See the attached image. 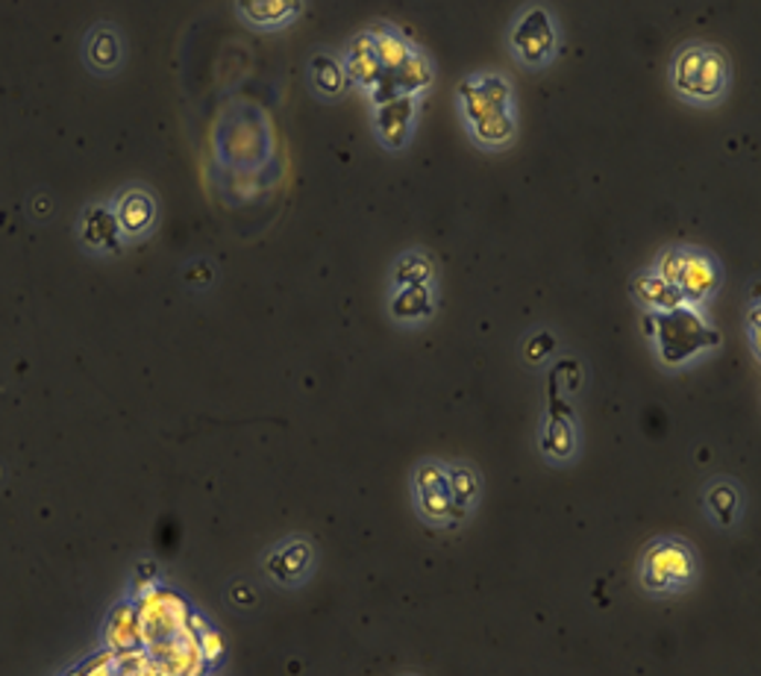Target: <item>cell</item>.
Instances as JSON below:
<instances>
[{"label": "cell", "instance_id": "5b68a950", "mask_svg": "<svg viewBox=\"0 0 761 676\" xmlns=\"http://www.w3.org/2000/svg\"><path fill=\"white\" fill-rule=\"evenodd\" d=\"M136 603V621H139L141 647H154L159 642L177 638L186 630H191V615L194 609L180 591L168 589L156 582L154 589L133 600Z\"/></svg>", "mask_w": 761, "mask_h": 676}, {"label": "cell", "instance_id": "30bf717a", "mask_svg": "<svg viewBox=\"0 0 761 676\" xmlns=\"http://www.w3.org/2000/svg\"><path fill=\"white\" fill-rule=\"evenodd\" d=\"M315 564V547L309 538H288L265 556V573L279 585H300Z\"/></svg>", "mask_w": 761, "mask_h": 676}, {"label": "cell", "instance_id": "8992f818", "mask_svg": "<svg viewBox=\"0 0 761 676\" xmlns=\"http://www.w3.org/2000/svg\"><path fill=\"white\" fill-rule=\"evenodd\" d=\"M509 51L527 68H547L559 53V30H556L553 12L541 3L524 9L509 30Z\"/></svg>", "mask_w": 761, "mask_h": 676}, {"label": "cell", "instance_id": "83f0119b", "mask_svg": "<svg viewBox=\"0 0 761 676\" xmlns=\"http://www.w3.org/2000/svg\"><path fill=\"white\" fill-rule=\"evenodd\" d=\"M553 350H556V338L550 336V332H536V336L527 341V347H524V356H527L529 365H541L547 356L553 353Z\"/></svg>", "mask_w": 761, "mask_h": 676}, {"label": "cell", "instance_id": "277c9868", "mask_svg": "<svg viewBox=\"0 0 761 676\" xmlns=\"http://www.w3.org/2000/svg\"><path fill=\"white\" fill-rule=\"evenodd\" d=\"M653 338L658 345V359L667 368L688 365L706 350L720 347V332L711 324H706L700 309H694V306H679L674 313L656 315Z\"/></svg>", "mask_w": 761, "mask_h": 676}, {"label": "cell", "instance_id": "9a60e30c", "mask_svg": "<svg viewBox=\"0 0 761 676\" xmlns=\"http://www.w3.org/2000/svg\"><path fill=\"white\" fill-rule=\"evenodd\" d=\"M630 292L649 315H665V313L679 309V306H688L683 300V295H679L670 283H665V279L658 277L653 268L635 274V277H632Z\"/></svg>", "mask_w": 761, "mask_h": 676}, {"label": "cell", "instance_id": "3957f363", "mask_svg": "<svg viewBox=\"0 0 761 676\" xmlns=\"http://www.w3.org/2000/svg\"><path fill=\"white\" fill-rule=\"evenodd\" d=\"M653 271L665 283H670L683 295L685 304L694 306V309H700L723 286L720 262L702 247H685V244L683 247H665L658 253Z\"/></svg>", "mask_w": 761, "mask_h": 676}, {"label": "cell", "instance_id": "ac0fdd59", "mask_svg": "<svg viewBox=\"0 0 761 676\" xmlns=\"http://www.w3.org/2000/svg\"><path fill=\"white\" fill-rule=\"evenodd\" d=\"M702 504H706V511L711 515V520L723 529L736 527L738 520H741V511H744L741 488H738V483H732V479H727V477L709 483Z\"/></svg>", "mask_w": 761, "mask_h": 676}, {"label": "cell", "instance_id": "6da1fadb", "mask_svg": "<svg viewBox=\"0 0 761 676\" xmlns=\"http://www.w3.org/2000/svg\"><path fill=\"white\" fill-rule=\"evenodd\" d=\"M670 86L685 104L718 106L732 88V65L715 44L688 42L670 60Z\"/></svg>", "mask_w": 761, "mask_h": 676}, {"label": "cell", "instance_id": "cb8c5ba5", "mask_svg": "<svg viewBox=\"0 0 761 676\" xmlns=\"http://www.w3.org/2000/svg\"><path fill=\"white\" fill-rule=\"evenodd\" d=\"M86 60H88V65H92V71H101V74H113V71L121 68V62H124L121 35L115 33L113 27H97L95 33H88Z\"/></svg>", "mask_w": 761, "mask_h": 676}, {"label": "cell", "instance_id": "ba28073f", "mask_svg": "<svg viewBox=\"0 0 761 676\" xmlns=\"http://www.w3.org/2000/svg\"><path fill=\"white\" fill-rule=\"evenodd\" d=\"M458 113L465 127L483 122L485 115L500 113V109H515L511 106V86L503 74H474L465 77L456 88Z\"/></svg>", "mask_w": 761, "mask_h": 676}, {"label": "cell", "instance_id": "7a4b0ae2", "mask_svg": "<svg viewBox=\"0 0 761 676\" xmlns=\"http://www.w3.org/2000/svg\"><path fill=\"white\" fill-rule=\"evenodd\" d=\"M697 577H700V562H697V553L685 538H656L641 556L638 582L641 589L653 598L683 594L697 582Z\"/></svg>", "mask_w": 761, "mask_h": 676}, {"label": "cell", "instance_id": "d4e9b609", "mask_svg": "<svg viewBox=\"0 0 761 676\" xmlns=\"http://www.w3.org/2000/svg\"><path fill=\"white\" fill-rule=\"evenodd\" d=\"M391 80H394V86H398V95L421 97L426 88L433 86V80H435L433 60H430V56H426V53L418 47V51L409 56L406 65H403V68H400Z\"/></svg>", "mask_w": 761, "mask_h": 676}, {"label": "cell", "instance_id": "52a82bcc", "mask_svg": "<svg viewBox=\"0 0 761 676\" xmlns=\"http://www.w3.org/2000/svg\"><path fill=\"white\" fill-rule=\"evenodd\" d=\"M412 495H415L418 515H421L426 524H433V527H453L458 520H465V515H462L451 500L444 462H418L415 474H412Z\"/></svg>", "mask_w": 761, "mask_h": 676}, {"label": "cell", "instance_id": "7c38bea8", "mask_svg": "<svg viewBox=\"0 0 761 676\" xmlns=\"http://www.w3.org/2000/svg\"><path fill=\"white\" fill-rule=\"evenodd\" d=\"M341 65H345V74H347V80H350V86L362 88L364 95H371L373 88L380 86L382 65H380V56H377V44H373L371 30L356 33L353 39L347 42V51H345Z\"/></svg>", "mask_w": 761, "mask_h": 676}, {"label": "cell", "instance_id": "4fadbf2b", "mask_svg": "<svg viewBox=\"0 0 761 676\" xmlns=\"http://www.w3.org/2000/svg\"><path fill=\"white\" fill-rule=\"evenodd\" d=\"M80 239L86 244L88 251L95 253H118L124 247L121 226H118V218H115L113 207L106 203H97V207H88L80 218Z\"/></svg>", "mask_w": 761, "mask_h": 676}, {"label": "cell", "instance_id": "484cf974", "mask_svg": "<svg viewBox=\"0 0 761 676\" xmlns=\"http://www.w3.org/2000/svg\"><path fill=\"white\" fill-rule=\"evenodd\" d=\"M433 283H435V265L426 253L409 251L394 262V271H391V286L394 288L433 286Z\"/></svg>", "mask_w": 761, "mask_h": 676}, {"label": "cell", "instance_id": "e0dca14e", "mask_svg": "<svg viewBox=\"0 0 761 676\" xmlns=\"http://www.w3.org/2000/svg\"><path fill=\"white\" fill-rule=\"evenodd\" d=\"M371 35H373V44H377V56H380L382 74H391V77H394V74L406 65L409 56L418 51V44L412 42L406 33H400L398 27L385 24V21L373 24Z\"/></svg>", "mask_w": 761, "mask_h": 676}, {"label": "cell", "instance_id": "9c48e42d", "mask_svg": "<svg viewBox=\"0 0 761 676\" xmlns=\"http://www.w3.org/2000/svg\"><path fill=\"white\" fill-rule=\"evenodd\" d=\"M418 118V97L400 95L382 106H373V130L382 148L403 150L412 141Z\"/></svg>", "mask_w": 761, "mask_h": 676}, {"label": "cell", "instance_id": "2e32d148", "mask_svg": "<svg viewBox=\"0 0 761 676\" xmlns=\"http://www.w3.org/2000/svg\"><path fill=\"white\" fill-rule=\"evenodd\" d=\"M104 644L113 656L141 651L139 621H136V603L133 600L113 609V615H109V621L104 626Z\"/></svg>", "mask_w": 761, "mask_h": 676}, {"label": "cell", "instance_id": "f1b7e54d", "mask_svg": "<svg viewBox=\"0 0 761 676\" xmlns=\"http://www.w3.org/2000/svg\"><path fill=\"white\" fill-rule=\"evenodd\" d=\"M644 332H647V336L653 338V332H656V315L644 313Z\"/></svg>", "mask_w": 761, "mask_h": 676}, {"label": "cell", "instance_id": "44dd1931", "mask_svg": "<svg viewBox=\"0 0 761 676\" xmlns=\"http://www.w3.org/2000/svg\"><path fill=\"white\" fill-rule=\"evenodd\" d=\"M300 9H304L300 0H244V3H239V12L262 30H277V27L292 24L300 15Z\"/></svg>", "mask_w": 761, "mask_h": 676}, {"label": "cell", "instance_id": "4316f807", "mask_svg": "<svg viewBox=\"0 0 761 676\" xmlns=\"http://www.w3.org/2000/svg\"><path fill=\"white\" fill-rule=\"evenodd\" d=\"M191 630H194V638H198V647H200V656H203V662H207L209 668H215V665H221L226 656V642L224 635L218 633V626H212L203 615H191Z\"/></svg>", "mask_w": 761, "mask_h": 676}, {"label": "cell", "instance_id": "7402d4cb", "mask_svg": "<svg viewBox=\"0 0 761 676\" xmlns=\"http://www.w3.org/2000/svg\"><path fill=\"white\" fill-rule=\"evenodd\" d=\"M391 315L403 324L424 321L435 313V292L433 286H409V288H391L389 300Z\"/></svg>", "mask_w": 761, "mask_h": 676}, {"label": "cell", "instance_id": "5bb4252c", "mask_svg": "<svg viewBox=\"0 0 761 676\" xmlns=\"http://www.w3.org/2000/svg\"><path fill=\"white\" fill-rule=\"evenodd\" d=\"M118 226H121L124 242L148 235L156 224V200L145 189H127L113 207Z\"/></svg>", "mask_w": 761, "mask_h": 676}, {"label": "cell", "instance_id": "d6986e66", "mask_svg": "<svg viewBox=\"0 0 761 676\" xmlns=\"http://www.w3.org/2000/svg\"><path fill=\"white\" fill-rule=\"evenodd\" d=\"M467 136L483 150H506L511 141L518 139V118L515 109H500V113L485 115L483 122L467 127Z\"/></svg>", "mask_w": 761, "mask_h": 676}, {"label": "cell", "instance_id": "603a6c76", "mask_svg": "<svg viewBox=\"0 0 761 676\" xmlns=\"http://www.w3.org/2000/svg\"><path fill=\"white\" fill-rule=\"evenodd\" d=\"M309 80L315 92L327 101H338V97L347 95L350 88V80L345 74V65L341 60H336L332 53H315L309 65Z\"/></svg>", "mask_w": 761, "mask_h": 676}, {"label": "cell", "instance_id": "ffe728a7", "mask_svg": "<svg viewBox=\"0 0 761 676\" xmlns=\"http://www.w3.org/2000/svg\"><path fill=\"white\" fill-rule=\"evenodd\" d=\"M447 471V488H451V500L462 515H471L479 495H483V477L471 462H444Z\"/></svg>", "mask_w": 761, "mask_h": 676}, {"label": "cell", "instance_id": "8fae6325", "mask_svg": "<svg viewBox=\"0 0 761 676\" xmlns=\"http://www.w3.org/2000/svg\"><path fill=\"white\" fill-rule=\"evenodd\" d=\"M577 424H573V412L568 403L553 391L550 398V415L545 421V433H541V451L550 462H571L577 456Z\"/></svg>", "mask_w": 761, "mask_h": 676}]
</instances>
